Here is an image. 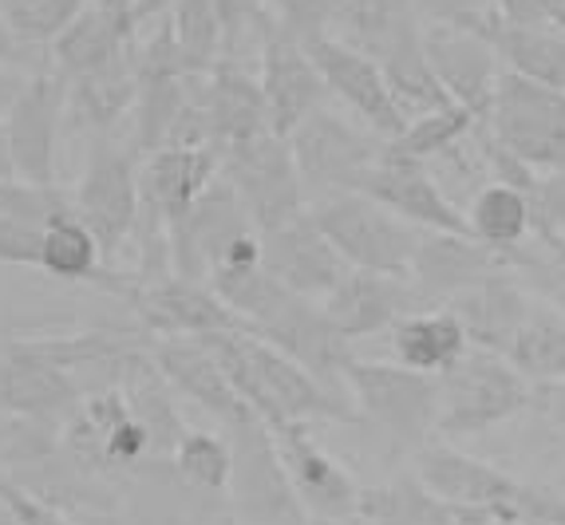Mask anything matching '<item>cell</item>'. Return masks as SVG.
Instances as JSON below:
<instances>
[{
	"label": "cell",
	"mask_w": 565,
	"mask_h": 525,
	"mask_svg": "<svg viewBox=\"0 0 565 525\" xmlns=\"http://www.w3.org/2000/svg\"><path fill=\"white\" fill-rule=\"evenodd\" d=\"M202 344L214 352L234 392L245 399V407L265 422H360L337 392L317 384L305 367H297L289 356L249 332H214L202 336Z\"/></svg>",
	"instance_id": "obj_1"
},
{
	"label": "cell",
	"mask_w": 565,
	"mask_h": 525,
	"mask_svg": "<svg viewBox=\"0 0 565 525\" xmlns=\"http://www.w3.org/2000/svg\"><path fill=\"white\" fill-rule=\"evenodd\" d=\"M510 525H565V494H557L554 486L522 482Z\"/></svg>",
	"instance_id": "obj_46"
},
{
	"label": "cell",
	"mask_w": 565,
	"mask_h": 525,
	"mask_svg": "<svg viewBox=\"0 0 565 525\" xmlns=\"http://www.w3.org/2000/svg\"><path fill=\"white\" fill-rule=\"evenodd\" d=\"M24 84H29V75H20L12 64H0V122L12 111V104H17V95L24 92Z\"/></svg>",
	"instance_id": "obj_49"
},
{
	"label": "cell",
	"mask_w": 565,
	"mask_h": 525,
	"mask_svg": "<svg viewBox=\"0 0 565 525\" xmlns=\"http://www.w3.org/2000/svg\"><path fill=\"white\" fill-rule=\"evenodd\" d=\"M412 20H415V0H349L340 9L329 36H337L340 44H349L352 52L380 64V56L392 47L399 29L412 24Z\"/></svg>",
	"instance_id": "obj_38"
},
{
	"label": "cell",
	"mask_w": 565,
	"mask_h": 525,
	"mask_svg": "<svg viewBox=\"0 0 565 525\" xmlns=\"http://www.w3.org/2000/svg\"><path fill=\"white\" fill-rule=\"evenodd\" d=\"M0 525H12V522H9V517H4V514H0Z\"/></svg>",
	"instance_id": "obj_55"
},
{
	"label": "cell",
	"mask_w": 565,
	"mask_h": 525,
	"mask_svg": "<svg viewBox=\"0 0 565 525\" xmlns=\"http://www.w3.org/2000/svg\"><path fill=\"white\" fill-rule=\"evenodd\" d=\"M471 131H475L471 115L462 111V107H447V111L407 119L404 131H399L396 139L384 142V150H392V154H399V159L427 162V159H435V154H447V150H455Z\"/></svg>",
	"instance_id": "obj_40"
},
{
	"label": "cell",
	"mask_w": 565,
	"mask_h": 525,
	"mask_svg": "<svg viewBox=\"0 0 565 525\" xmlns=\"http://www.w3.org/2000/svg\"><path fill=\"white\" fill-rule=\"evenodd\" d=\"M534 399V387L522 379L507 356L467 347L455 367L439 375V411L435 431L447 439H475L522 415Z\"/></svg>",
	"instance_id": "obj_2"
},
{
	"label": "cell",
	"mask_w": 565,
	"mask_h": 525,
	"mask_svg": "<svg viewBox=\"0 0 565 525\" xmlns=\"http://www.w3.org/2000/svg\"><path fill=\"white\" fill-rule=\"evenodd\" d=\"M439 20L487 40L499 64H507L502 72L565 92V32L550 29V24H507L494 17V9H467V4H451Z\"/></svg>",
	"instance_id": "obj_19"
},
{
	"label": "cell",
	"mask_w": 565,
	"mask_h": 525,
	"mask_svg": "<svg viewBox=\"0 0 565 525\" xmlns=\"http://www.w3.org/2000/svg\"><path fill=\"white\" fill-rule=\"evenodd\" d=\"M392 336V356L399 367L424 375H444L447 367H455L467 352V332L447 309H415L387 329Z\"/></svg>",
	"instance_id": "obj_32"
},
{
	"label": "cell",
	"mask_w": 565,
	"mask_h": 525,
	"mask_svg": "<svg viewBox=\"0 0 565 525\" xmlns=\"http://www.w3.org/2000/svg\"><path fill=\"white\" fill-rule=\"evenodd\" d=\"M67 84V122L87 127L95 135H107L122 115H131L135 92H139V75H135V47L119 52L107 64L92 72L64 79Z\"/></svg>",
	"instance_id": "obj_29"
},
{
	"label": "cell",
	"mask_w": 565,
	"mask_h": 525,
	"mask_svg": "<svg viewBox=\"0 0 565 525\" xmlns=\"http://www.w3.org/2000/svg\"><path fill=\"white\" fill-rule=\"evenodd\" d=\"M344 525H364V522H360V517H352V522H344Z\"/></svg>",
	"instance_id": "obj_54"
},
{
	"label": "cell",
	"mask_w": 565,
	"mask_h": 525,
	"mask_svg": "<svg viewBox=\"0 0 565 525\" xmlns=\"http://www.w3.org/2000/svg\"><path fill=\"white\" fill-rule=\"evenodd\" d=\"M194 92H199L202 119L210 131V150H217V154L269 131L257 75L245 72L237 60H222L210 75H199Z\"/></svg>",
	"instance_id": "obj_27"
},
{
	"label": "cell",
	"mask_w": 565,
	"mask_h": 525,
	"mask_svg": "<svg viewBox=\"0 0 565 525\" xmlns=\"http://www.w3.org/2000/svg\"><path fill=\"white\" fill-rule=\"evenodd\" d=\"M217 174L237 194V202L249 214L257 234L277 229V225H285L305 210V190L301 179H297V167H292L289 142L274 131L222 150L217 154Z\"/></svg>",
	"instance_id": "obj_8"
},
{
	"label": "cell",
	"mask_w": 565,
	"mask_h": 525,
	"mask_svg": "<svg viewBox=\"0 0 565 525\" xmlns=\"http://www.w3.org/2000/svg\"><path fill=\"white\" fill-rule=\"evenodd\" d=\"M550 24L557 32H565V0H550Z\"/></svg>",
	"instance_id": "obj_53"
},
{
	"label": "cell",
	"mask_w": 565,
	"mask_h": 525,
	"mask_svg": "<svg viewBox=\"0 0 565 525\" xmlns=\"http://www.w3.org/2000/svg\"><path fill=\"white\" fill-rule=\"evenodd\" d=\"M139 44V29L119 17H107L95 4H84L79 17L47 44V67L60 79H76V75L92 72V67L107 64L119 52Z\"/></svg>",
	"instance_id": "obj_31"
},
{
	"label": "cell",
	"mask_w": 565,
	"mask_h": 525,
	"mask_svg": "<svg viewBox=\"0 0 565 525\" xmlns=\"http://www.w3.org/2000/svg\"><path fill=\"white\" fill-rule=\"evenodd\" d=\"M79 387L72 372L40 352L32 340L0 347V411L17 415L32 427L60 431L79 407Z\"/></svg>",
	"instance_id": "obj_16"
},
{
	"label": "cell",
	"mask_w": 565,
	"mask_h": 525,
	"mask_svg": "<svg viewBox=\"0 0 565 525\" xmlns=\"http://www.w3.org/2000/svg\"><path fill=\"white\" fill-rule=\"evenodd\" d=\"M269 439L277 447L289 490L309 522L344 525L356 517L360 482L317 442L309 422H274Z\"/></svg>",
	"instance_id": "obj_12"
},
{
	"label": "cell",
	"mask_w": 565,
	"mask_h": 525,
	"mask_svg": "<svg viewBox=\"0 0 565 525\" xmlns=\"http://www.w3.org/2000/svg\"><path fill=\"white\" fill-rule=\"evenodd\" d=\"M72 214L87 225V234L99 245V257L111 269L139 222V154L111 139L95 142L72 197Z\"/></svg>",
	"instance_id": "obj_7"
},
{
	"label": "cell",
	"mask_w": 565,
	"mask_h": 525,
	"mask_svg": "<svg viewBox=\"0 0 565 525\" xmlns=\"http://www.w3.org/2000/svg\"><path fill=\"white\" fill-rule=\"evenodd\" d=\"M0 514L12 525H79L67 510L40 497L36 490L17 482L12 474H0Z\"/></svg>",
	"instance_id": "obj_45"
},
{
	"label": "cell",
	"mask_w": 565,
	"mask_h": 525,
	"mask_svg": "<svg viewBox=\"0 0 565 525\" xmlns=\"http://www.w3.org/2000/svg\"><path fill=\"white\" fill-rule=\"evenodd\" d=\"M217 179V150H154L139 159V206L174 225Z\"/></svg>",
	"instance_id": "obj_28"
},
{
	"label": "cell",
	"mask_w": 565,
	"mask_h": 525,
	"mask_svg": "<svg viewBox=\"0 0 565 525\" xmlns=\"http://www.w3.org/2000/svg\"><path fill=\"white\" fill-rule=\"evenodd\" d=\"M380 75H384V87L392 95V104L399 107L404 119H419V115H435V111H447L451 104V95L444 92V84L435 79L431 64H427V52H424V29L419 24H404L399 36L392 40L384 56H380Z\"/></svg>",
	"instance_id": "obj_30"
},
{
	"label": "cell",
	"mask_w": 565,
	"mask_h": 525,
	"mask_svg": "<svg viewBox=\"0 0 565 525\" xmlns=\"http://www.w3.org/2000/svg\"><path fill=\"white\" fill-rule=\"evenodd\" d=\"M312 56L317 72H321L324 87L337 95L340 104L352 107L356 119L364 122L367 131L380 135V139H396L407 127V119L399 115V107L392 104V95L384 87V75H380L376 60L360 56L349 44H340L337 36H317L309 44H301Z\"/></svg>",
	"instance_id": "obj_22"
},
{
	"label": "cell",
	"mask_w": 565,
	"mask_h": 525,
	"mask_svg": "<svg viewBox=\"0 0 565 525\" xmlns=\"http://www.w3.org/2000/svg\"><path fill=\"white\" fill-rule=\"evenodd\" d=\"M530 304H534V297H530L526 285L510 269H494V272H487L482 281L455 292L444 309L462 324L467 344L507 356L510 340L522 329Z\"/></svg>",
	"instance_id": "obj_25"
},
{
	"label": "cell",
	"mask_w": 565,
	"mask_h": 525,
	"mask_svg": "<svg viewBox=\"0 0 565 525\" xmlns=\"http://www.w3.org/2000/svg\"><path fill=\"white\" fill-rule=\"evenodd\" d=\"M510 272H514L530 292H537V297L546 300L550 309H557L565 317V245L542 249V245L530 242L526 249L514 257Z\"/></svg>",
	"instance_id": "obj_43"
},
{
	"label": "cell",
	"mask_w": 565,
	"mask_h": 525,
	"mask_svg": "<svg viewBox=\"0 0 565 525\" xmlns=\"http://www.w3.org/2000/svg\"><path fill=\"white\" fill-rule=\"evenodd\" d=\"M494 269H510V265L475 237L419 234L412 269H407V289H412L415 309H444L455 292L482 281Z\"/></svg>",
	"instance_id": "obj_23"
},
{
	"label": "cell",
	"mask_w": 565,
	"mask_h": 525,
	"mask_svg": "<svg viewBox=\"0 0 565 525\" xmlns=\"http://www.w3.org/2000/svg\"><path fill=\"white\" fill-rule=\"evenodd\" d=\"M510 367L530 387L565 384V317L550 304H530L522 329L514 332L507 347Z\"/></svg>",
	"instance_id": "obj_35"
},
{
	"label": "cell",
	"mask_w": 565,
	"mask_h": 525,
	"mask_svg": "<svg viewBox=\"0 0 565 525\" xmlns=\"http://www.w3.org/2000/svg\"><path fill=\"white\" fill-rule=\"evenodd\" d=\"M245 332L265 340L269 347H277V352L289 356L297 367H305L317 384H337L344 364L352 360V344H344V340L332 332V324L321 312V300L292 297L289 289L277 292V297L245 324Z\"/></svg>",
	"instance_id": "obj_14"
},
{
	"label": "cell",
	"mask_w": 565,
	"mask_h": 525,
	"mask_svg": "<svg viewBox=\"0 0 565 525\" xmlns=\"http://www.w3.org/2000/svg\"><path fill=\"white\" fill-rule=\"evenodd\" d=\"M47 277L56 281H72V285H104L111 292L131 289V281H122L119 272L107 269L104 257H99V245L87 234V225L76 214H64L56 222H47L40 229V265Z\"/></svg>",
	"instance_id": "obj_33"
},
{
	"label": "cell",
	"mask_w": 565,
	"mask_h": 525,
	"mask_svg": "<svg viewBox=\"0 0 565 525\" xmlns=\"http://www.w3.org/2000/svg\"><path fill=\"white\" fill-rule=\"evenodd\" d=\"M20 56H24V44H20V40L9 32V24L0 20V64H17Z\"/></svg>",
	"instance_id": "obj_51"
},
{
	"label": "cell",
	"mask_w": 565,
	"mask_h": 525,
	"mask_svg": "<svg viewBox=\"0 0 565 525\" xmlns=\"http://www.w3.org/2000/svg\"><path fill=\"white\" fill-rule=\"evenodd\" d=\"M87 4H95V9L107 12V17H119L139 29V17H135V4H139V0H87Z\"/></svg>",
	"instance_id": "obj_50"
},
{
	"label": "cell",
	"mask_w": 565,
	"mask_h": 525,
	"mask_svg": "<svg viewBox=\"0 0 565 525\" xmlns=\"http://www.w3.org/2000/svg\"><path fill=\"white\" fill-rule=\"evenodd\" d=\"M356 194L372 197L376 206L392 210L399 222L424 229V234H455L471 237L467 217L455 206L451 197L439 190L431 179L427 162L399 159L392 150H380V159L364 170V179L356 182Z\"/></svg>",
	"instance_id": "obj_15"
},
{
	"label": "cell",
	"mask_w": 565,
	"mask_h": 525,
	"mask_svg": "<svg viewBox=\"0 0 565 525\" xmlns=\"http://www.w3.org/2000/svg\"><path fill=\"white\" fill-rule=\"evenodd\" d=\"M415 479L435 497L459 510L462 525H510L522 479L455 450L451 442H431L415 450Z\"/></svg>",
	"instance_id": "obj_9"
},
{
	"label": "cell",
	"mask_w": 565,
	"mask_h": 525,
	"mask_svg": "<svg viewBox=\"0 0 565 525\" xmlns=\"http://www.w3.org/2000/svg\"><path fill=\"white\" fill-rule=\"evenodd\" d=\"M340 384L356 399L360 419L380 427L396 447L419 450L431 439L439 411V375L352 356L340 372Z\"/></svg>",
	"instance_id": "obj_4"
},
{
	"label": "cell",
	"mask_w": 565,
	"mask_h": 525,
	"mask_svg": "<svg viewBox=\"0 0 565 525\" xmlns=\"http://www.w3.org/2000/svg\"><path fill=\"white\" fill-rule=\"evenodd\" d=\"M285 142H289L292 167H297L305 197H312V202L356 190L364 170L384 150V139L367 131L364 122H349L344 115L329 111V107H321L305 122H297Z\"/></svg>",
	"instance_id": "obj_5"
},
{
	"label": "cell",
	"mask_w": 565,
	"mask_h": 525,
	"mask_svg": "<svg viewBox=\"0 0 565 525\" xmlns=\"http://www.w3.org/2000/svg\"><path fill=\"white\" fill-rule=\"evenodd\" d=\"M0 265H40V229L0 214Z\"/></svg>",
	"instance_id": "obj_47"
},
{
	"label": "cell",
	"mask_w": 565,
	"mask_h": 525,
	"mask_svg": "<svg viewBox=\"0 0 565 525\" xmlns=\"http://www.w3.org/2000/svg\"><path fill=\"white\" fill-rule=\"evenodd\" d=\"M526 197L534 210V245L542 249L565 245V170L537 174Z\"/></svg>",
	"instance_id": "obj_44"
},
{
	"label": "cell",
	"mask_w": 565,
	"mask_h": 525,
	"mask_svg": "<svg viewBox=\"0 0 565 525\" xmlns=\"http://www.w3.org/2000/svg\"><path fill=\"white\" fill-rule=\"evenodd\" d=\"M530 407H537V411L546 415L554 427H562V431H565V384L534 387V399H530Z\"/></svg>",
	"instance_id": "obj_48"
},
{
	"label": "cell",
	"mask_w": 565,
	"mask_h": 525,
	"mask_svg": "<svg viewBox=\"0 0 565 525\" xmlns=\"http://www.w3.org/2000/svg\"><path fill=\"white\" fill-rule=\"evenodd\" d=\"M467 229L479 245H487L490 254H499L507 265L534 242V210L522 190L507 186V182H487L475 194L471 210H467Z\"/></svg>",
	"instance_id": "obj_34"
},
{
	"label": "cell",
	"mask_w": 565,
	"mask_h": 525,
	"mask_svg": "<svg viewBox=\"0 0 565 525\" xmlns=\"http://www.w3.org/2000/svg\"><path fill=\"white\" fill-rule=\"evenodd\" d=\"M167 24L186 75L199 79L226 60V32H222L214 0H170Z\"/></svg>",
	"instance_id": "obj_37"
},
{
	"label": "cell",
	"mask_w": 565,
	"mask_h": 525,
	"mask_svg": "<svg viewBox=\"0 0 565 525\" xmlns=\"http://www.w3.org/2000/svg\"><path fill=\"white\" fill-rule=\"evenodd\" d=\"M67 122V84L52 67L29 75L12 111L4 115L12 174L29 186H56V147Z\"/></svg>",
	"instance_id": "obj_13"
},
{
	"label": "cell",
	"mask_w": 565,
	"mask_h": 525,
	"mask_svg": "<svg viewBox=\"0 0 565 525\" xmlns=\"http://www.w3.org/2000/svg\"><path fill=\"white\" fill-rule=\"evenodd\" d=\"M356 517L364 525H462L459 510L435 497L415 474L392 479L384 486H360Z\"/></svg>",
	"instance_id": "obj_36"
},
{
	"label": "cell",
	"mask_w": 565,
	"mask_h": 525,
	"mask_svg": "<svg viewBox=\"0 0 565 525\" xmlns=\"http://www.w3.org/2000/svg\"><path fill=\"white\" fill-rule=\"evenodd\" d=\"M139 329L151 340H202L214 332H245V324L206 289V285L182 281V277H159L127 289Z\"/></svg>",
	"instance_id": "obj_17"
},
{
	"label": "cell",
	"mask_w": 565,
	"mask_h": 525,
	"mask_svg": "<svg viewBox=\"0 0 565 525\" xmlns=\"http://www.w3.org/2000/svg\"><path fill=\"white\" fill-rule=\"evenodd\" d=\"M321 312L344 344H356V340L387 332L404 312H415V300L399 277L349 269L337 281V289L321 300Z\"/></svg>",
	"instance_id": "obj_26"
},
{
	"label": "cell",
	"mask_w": 565,
	"mask_h": 525,
	"mask_svg": "<svg viewBox=\"0 0 565 525\" xmlns=\"http://www.w3.org/2000/svg\"><path fill=\"white\" fill-rule=\"evenodd\" d=\"M87 0H0V20L20 44H52Z\"/></svg>",
	"instance_id": "obj_41"
},
{
	"label": "cell",
	"mask_w": 565,
	"mask_h": 525,
	"mask_svg": "<svg viewBox=\"0 0 565 525\" xmlns=\"http://www.w3.org/2000/svg\"><path fill=\"white\" fill-rule=\"evenodd\" d=\"M309 217L332 242V249L344 257L349 269L380 272V277H399V281H407L415 242H419L424 229L399 222L392 210L376 206L372 197L356 194V190L317 197Z\"/></svg>",
	"instance_id": "obj_3"
},
{
	"label": "cell",
	"mask_w": 565,
	"mask_h": 525,
	"mask_svg": "<svg viewBox=\"0 0 565 525\" xmlns=\"http://www.w3.org/2000/svg\"><path fill=\"white\" fill-rule=\"evenodd\" d=\"M344 4L349 0H265V12L281 36L309 44L317 36H329Z\"/></svg>",
	"instance_id": "obj_42"
},
{
	"label": "cell",
	"mask_w": 565,
	"mask_h": 525,
	"mask_svg": "<svg viewBox=\"0 0 565 525\" xmlns=\"http://www.w3.org/2000/svg\"><path fill=\"white\" fill-rule=\"evenodd\" d=\"M262 269L281 289H289L292 297L324 300L337 289L340 277L349 272V265L332 249L329 237L317 229L309 210H301V214L289 217L285 225L262 234Z\"/></svg>",
	"instance_id": "obj_20"
},
{
	"label": "cell",
	"mask_w": 565,
	"mask_h": 525,
	"mask_svg": "<svg viewBox=\"0 0 565 525\" xmlns=\"http://www.w3.org/2000/svg\"><path fill=\"white\" fill-rule=\"evenodd\" d=\"M95 525H115V522H95Z\"/></svg>",
	"instance_id": "obj_56"
},
{
	"label": "cell",
	"mask_w": 565,
	"mask_h": 525,
	"mask_svg": "<svg viewBox=\"0 0 565 525\" xmlns=\"http://www.w3.org/2000/svg\"><path fill=\"white\" fill-rule=\"evenodd\" d=\"M424 52L435 79L451 95V104L471 115L475 127H487L494 87H499V75H502L494 47L475 36V32L455 29V24L439 20V24H431L424 32Z\"/></svg>",
	"instance_id": "obj_21"
},
{
	"label": "cell",
	"mask_w": 565,
	"mask_h": 525,
	"mask_svg": "<svg viewBox=\"0 0 565 525\" xmlns=\"http://www.w3.org/2000/svg\"><path fill=\"white\" fill-rule=\"evenodd\" d=\"M257 229L249 222V214L242 210L237 194L226 186V179L217 174L202 197L190 206V214L182 222L167 225L170 242V272L182 281L206 285L210 272L226 261L234 249H242L245 242H254Z\"/></svg>",
	"instance_id": "obj_10"
},
{
	"label": "cell",
	"mask_w": 565,
	"mask_h": 525,
	"mask_svg": "<svg viewBox=\"0 0 565 525\" xmlns=\"http://www.w3.org/2000/svg\"><path fill=\"white\" fill-rule=\"evenodd\" d=\"M12 154H9V139H4V127H0V182H12Z\"/></svg>",
	"instance_id": "obj_52"
},
{
	"label": "cell",
	"mask_w": 565,
	"mask_h": 525,
	"mask_svg": "<svg viewBox=\"0 0 565 525\" xmlns=\"http://www.w3.org/2000/svg\"><path fill=\"white\" fill-rule=\"evenodd\" d=\"M230 486L226 497L249 525H309L305 510L285 479L269 427L262 419H245L230 427Z\"/></svg>",
	"instance_id": "obj_11"
},
{
	"label": "cell",
	"mask_w": 565,
	"mask_h": 525,
	"mask_svg": "<svg viewBox=\"0 0 565 525\" xmlns=\"http://www.w3.org/2000/svg\"><path fill=\"white\" fill-rule=\"evenodd\" d=\"M147 356L154 360V367L170 384V392L190 399V404H199L202 411H210L226 427L254 419V411L245 407V399L234 392L222 364H217L214 352L202 340H151Z\"/></svg>",
	"instance_id": "obj_24"
},
{
	"label": "cell",
	"mask_w": 565,
	"mask_h": 525,
	"mask_svg": "<svg viewBox=\"0 0 565 525\" xmlns=\"http://www.w3.org/2000/svg\"><path fill=\"white\" fill-rule=\"evenodd\" d=\"M257 40H262L257 87H262V99H265V119H269V131L289 139V131L297 122H305L312 111H321L329 87H324L309 52L297 40L281 36L269 20L262 24V36Z\"/></svg>",
	"instance_id": "obj_18"
},
{
	"label": "cell",
	"mask_w": 565,
	"mask_h": 525,
	"mask_svg": "<svg viewBox=\"0 0 565 525\" xmlns=\"http://www.w3.org/2000/svg\"><path fill=\"white\" fill-rule=\"evenodd\" d=\"M487 131L537 174L565 170V92L502 72Z\"/></svg>",
	"instance_id": "obj_6"
},
{
	"label": "cell",
	"mask_w": 565,
	"mask_h": 525,
	"mask_svg": "<svg viewBox=\"0 0 565 525\" xmlns=\"http://www.w3.org/2000/svg\"><path fill=\"white\" fill-rule=\"evenodd\" d=\"M230 467V442L210 431H186L179 447L170 450V470L179 474L182 486L206 497H226Z\"/></svg>",
	"instance_id": "obj_39"
}]
</instances>
